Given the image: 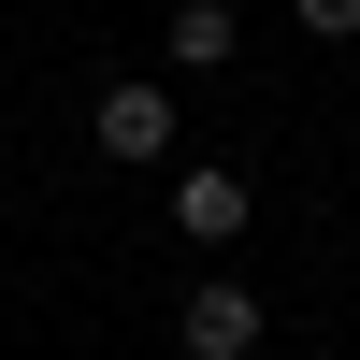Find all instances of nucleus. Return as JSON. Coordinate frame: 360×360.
Here are the masks:
<instances>
[{"label": "nucleus", "mask_w": 360, "mask_h": 360, "mask_svg": "<svg viewBox=\"0 0 360 360\" xmlns=\"http://www.w3.org/2000/svg\"><path fill=\"white\" fill-rule=\"evenodd\" d=\"M173 332H188V360H259V303H245V274H202L188 303H173Z\"/></svg>", "instance_id": "f257e3e1"}, {"label": "nucleus", "mask_w": 360, "mask_h": 360, "mask_svg": "<svg viewBox=\"0 0 360 360\" xmlns=\"http://www.w3.org/2000/svg\"><path fill=\"white\" fill-rule=\"evenodd\" d=\"M245 217H259V202H245L231 159H188V173H173V231H188V245H245Z\"/></svg>", "instance_id": "f03ea898"}, {"label": "nucleus", "mask_w": 360, "mask_h": 360, "mask_svg": "<svg viewBox=\"0 0 360 360\" xmlns=\"http://www.w3.org/2000/svg\"><path fill=\"white\" fill-rule=\"evenodd\" d=\"M86 130H101V159H173V86H101V101H86Z\"/></svg>", "instance_id": "7ed1b4c3"}, {"label": "nucleus", "mask_w": 360, "mask_h": 360, "mask_svg": "<svg viewBox=\"0 0 360 360\" xmlns=\"http://www.w3.org/2000/svg\"><path fill=\"white\" fill-rule=\"evenodd\" d=\"M231 44H245L231 0H173V72H231Z\"/></svg>", "instance_id": "20e7f679"}, {"label": "nucleus", "mask_w": 360, "mask_h": 360, "mask_svg": "<svg viewBox=\"0 0 360 360\" xmlns=\"http://www.w3.org/2000/svg\"><path fill=\"white\" fill-rule=\"evenodd\" d=\"M288 15H303L317 44H360V0H288Z\"/></svg>", "instance_id": "39448f33"}]
</instances>
